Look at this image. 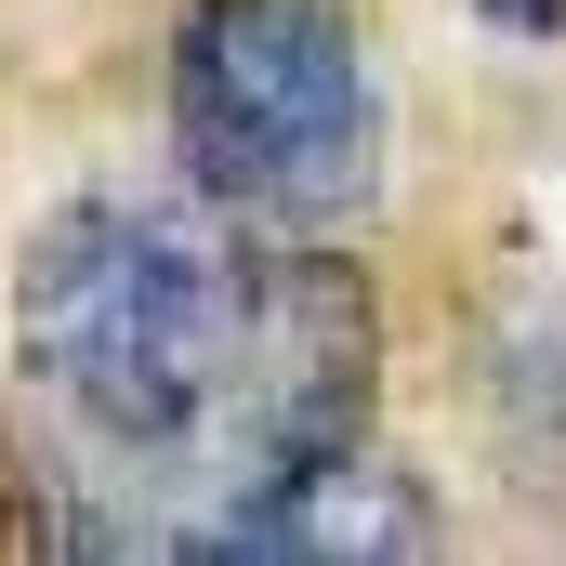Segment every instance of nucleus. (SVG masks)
<instances>
[{"label": "nucleus", "mask_w": 566, "mask_h": 566, "mask_svg": "<svg viewBox=\"0 0 566 566\" xmlns=\"http://www.w3.org/2000/svg\"><path fill=\"white\" fill-rule=\"evenodd\" d=\"M13 474L53 554H251L382 409V303L343 238H277L158 171L53 185L0 251Z\"/></svg>", "instance_id": "1"}, {"label": "nucleus", "mask_w": 566, "mask_h": 566, "mask_svg": "<svg viewBox=\"0 0 566 566\" xmlns=\"http://www.w3.org/2000/svg\"><path fill=\"white\" fill-rule=\"evenodd\" d=\"M158 145L198 198L277 238H356L396 158L369 13L356 0H185L158 40Z\"/></svg>", "instance_id": "2"}, {"label": "nucleus", "mask_w": 566, "mask_h": 566, "mask_svg": "<svg viewBox=\"0 0 566 566\" xmlns=\"http://www.w3.org/2000/svg\"><path fill=\"white\" fill-rule=\"evenodd\" d=\"M501 40H566V0H474Z\"/></svg>", "instance_id": "3"}]
</instances>
